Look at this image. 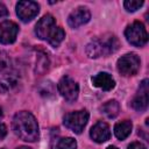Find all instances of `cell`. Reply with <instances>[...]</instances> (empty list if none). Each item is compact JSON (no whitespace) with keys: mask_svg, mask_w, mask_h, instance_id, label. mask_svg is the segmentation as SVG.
<instances>
[{"mask_svg":"<svg viewBox=\"0 0 149 149\" xmlns=\"http://www.w3.org/2000/svg\"><path fill=\"white\" fill-rule=\"evenodd\" d=\"M12 128L14 134L26 142H35L38 140L40 133L37 121L35 116L27 111H21L14 115Z\"/></svg>","mask_w":149,"mask_h":149,"instance_id":"6da1fadb","label":"cell"},{"mask_svg":"<svg viewBox=\"0 0 149 149\" xmlns=\"http://www.w3.org/2000/svg\"><path fill=\"white\" fill-rule=\"evenodd\" d=\"M35 34L40 40L47 41L51 47L56 48L65 37V31L56 24V20L51 14H45L35 26Z\"/></svg>","mask_w":149,"mask_h":149,"instance_id":"7a4b0ae2","label":"cell"},{"mask_svg":"<svg viewBox=\"0 0 149 149\" xmlns=\"http://www.w3.org/2000/svg\"><path fill=\"white\" fill-rule=\"evenodd\" d=\"M120 47L119 40L111 34L97 37L86 45V55L90 58H98L114 54Z\"/></svg>","mask_w":149,"mask_h":149,"instance_id":"3957f363","label":"cell"},{"mask_svg":"<svg viewBox=\"0 0 149 149\" xmlns=\"http://www.w3.org/2000/svg\"><path fill=\"white\" fill-rule=\"evenodd\" d=\"M19 72L13 68L9 56L0 50V92L13 88L19 81Z\"/></svg>","mask_w":149,"mask_h":149,"instance_id":"277c9868","label":"cell"},{"mask_svg":"<svg viewBox=\"0 0 149 149\" xmlns=\"http://www.w3.org/2000/svg\"><path fill=\"white\" fill-rule=\"evenodd\" d=\"M125 36L126 40L135 47H143L148 42V33L144 24L140 21L129 24L125 30Z\"/></svg>","mask_w":149,"mask_h":149,"instance_id":"5b68a950","label":"cell"},{"mask_svg":"<svg viewBox=\"0 0 149 149\" xmlns=\"http://www.w3.org/2000/svg\"><path fill=\"white\" fill-rule=\"evenodd\" d=\"M87 121H88V112L86 109H81V111H74L65 114L63 122L65 127L71 129L73 133L80 134L84 130Z\"/></svg>","mask_w":149,"mask_h":149,"instance_id":"8992f818","label":"cell"},{"mask_svg":"<svg viewBox=\"0 0 149 149\" xmlns=\"http://www.w3.org/2000/svg\"><path fill=\"white\" fill-rule=\"evenodd\" d=\"M116 69L122 76H134L140 70V58L136 54H126L118 59Z\"/></svg>","mask_w":149,"mask_h":149,"instance_id":"52a82bcc","label":"cell"},{"mask_svg":"<svg viewBox=\"0 0 149 149\" xmlns=\"http://www.w3.org/2000/svg\"><path fill=\"white\" fill-rule=\"evenodd\" d=\"M57 88L61 95L70 102L74 101L78 98V93H79L78 84L69 76H64L61 78V80L57 84Z\"/></svg>","mask_w":149,"mask_h":149,"instance_id":"ba28073f","label":"cell"},{"mask_svg":"<svg viewBox=\"0 0 149 149\" xmlns=\"http://www.w3.org/2000/svg\"><path fill=\"white\" fill-rule=\"evenodd\" d=\"M40 12V6L35 1H19L16 3V14L22 22L31 21Z\"/></svg>","mask_w":149,"mask_h":149,"instance_id":"9c48e42d","label":"cell"},{"mask_svg":"<svg viewBox=\"0 0 149 149\" xmlns=\"http://www.w3.org/2000/svg\"><path fill=\"white\" fill-rule=\"evenodd\" d=\"M19 27L13 21H3L0 23V43L12 44L15 42Z\"/></svg>","mask_w":149,"mask_h":149,"instance_id":"30bf717a","label":"cell"},{"mask_svg":"<svg viewBox=\"0 0 149 149\" xmlns=\"http://www.w3.org/2000/svg\"><path fill=\"white\" fill-rule=\"evenodd\" d=\"M148 79H143L139 86L137 93L132 100V107L139 112H143L148 107Z\"/></svg>","mask_w":149,"mask_h":149,"instance_id":"8fae6325","label":"cell"},{"mask_svg":"<svg viewBox=\"0 0 149 149\" xmlns=\"http://www.w3.org/2000/svg\"><path fill=\"white\" fill-rule=\"evenodd\" d=\"M91 19V13L86 7H78L68 16V23L71 28H78L87 23Z\"/></svg>","mask_w":149,"mask_h":149,"instance_id":"7c38bea8","label":"cell"},{"mask_svg":"<svg viewBox=\"0 0 149 149\" xmlns=\"http://www.w3.org/2000/svg\"><path fill=\"white\" fill-rule=\"evenodd\" d=\"M90 136L92 140L97 143H104L109 140L111 137V130L106 122L98 121L90 130Z\"/></svg>","mask_w":149,"mask_h":149,"instance_id":"4fadbf2b","label":"cell"},{"mask_svg":"<svg viewBox=\"0 0 149 149\" xmlns=\"http://www.w3.org/2000/svg\"><path fill=\"white\" fill-rule=\"evenodd\" d=\"M92 83L95 87H99L104 91H111L115 86V80L107 72H99L92 77Z\"/></svg>","mask_w":149,"mask_h":149,"instance_id":"5bb4252c","label":"cell"},{"mask_svg":"<svg viewBox=\"0 0 149 149\" xmlns=\"http://www.w3.org/2000/svg\"><path fill=\"white\" fill-rule=\"evenodd\" d=\"M132 128H133L132 122L129 120H123L114 126V134L119 140H125L132 133Z\"/></svg>","mask_w":149,"mask_h":149,"instance_id":"9a60e30c","label":"cell"},{"mask_svg":"<svg viewBox=\"0 0 149 149\" xmlns=\"http://www.w3.org/2000/svg\"><path fill=\"white\" fill-rule=\"evenodd\" d=\"M77 148V142L72 137H58L55 139L51 149H76Z\"/></svg>","mask_w":149,"mask_h":149,"instance_id":"2e32d148","label":"cell"},{"mask_svg":"<svg viewBox=\"0 0 149 149\" xmlns=\"http://www.w3.org/2000/svg\"><path fill=\"white\" fill-rule=\"evenodd\" d=\"M101 111L107 118L114 119L115 116H118V114L120 112V105L116 100H109L102 105Z\"/></svg>","mask_w":149,"mask_h":149,"instance_id":"e0dca14e","label":"cell"},{"mask_svg":"<svg viewBox=\"0 0 149 149\" xmlns=\"http://www.w3.org/2000/svg\"><path fill=\"white\" fill-rule=\"evenodd\" d=\"M143 3L144 2L142 0H126L123 2V7L126 8L127 12H135L140 7H142Z\"/></svg>","mask_w":149,"mask_h":149,"instance_id":"ac0fdd59","label":"cell"},{"mask_svg":"<svg viewBox=\"0 0 149 149\" xmlns=\"http://www.w3.org/2000/svg\"><path fill=\"white\" fill-rule=\"evenodd\" d=\"M128 149H147V147L141 143V142H132L129 146H128Z\"/></svg>","mask_w":149,"mask_h":149,"instance_id":"d6986e66","label":"cell"},{"mask_svg":"<svg viewBox=\"0 0 149 149\" xmlns=\"http://www.w3.org/2000/svg\"><path fill=\"white\" fill-rule=\"evenodd\" d=\"M8 15V10H7V7L3 5V3H0V19L1 17H5Z\"/></svg>","mask_w":149,"mask_h":149,"instance_id":"ffe728a7","label":"cell"},{"mask_svg":"<svg viewBox=\"0 0 149 149\" xmlns=\"http://www.w3.org/2000/svg\"><path fill=\"white\" fill-rule=\"evenodd\" d=\"M7 135V127L3 123H0V139H3Z\"/></svg>","mask_w":149,"mask_h":149,"instance_id":"44dd1931","label":"cell"},{"mask_svg":"<svg viewBox=\"0 0 149 149\" xmlns=\"http://www.w3.org/2000/svg\"><path fill=\"white\" fill-rule=\"evenodd\" d=\"M17 149H31V148H29V147H26V146H21V147H19Z\"/></svg>","mask_w":149,"mask_h":149,"instance_id":"7402d4cb","label":"cell"},{"mask_svg":"<svg viewBox=\"0 0 149 149\" xmlns=\"http://www.w3.org/2000/svg\"><path fill=\"white\" fill-rule=\"evenodd\" d=\"M106 149H118V148H116L115 146H108V147H107Z\"/></svg>","mask_w":149,"mask_h":149,"instance_id":"603a6c76","label":"cell"},{"mask_svg":"<svg viewBox=\"0 0 149 149\" xmlns=\"http://www.w3.org/2000/svg\"><path fill=\"white\" fill-rule=\"evenodd\" d=\"M1 118H2V108L0 107V119H1Z\"/></svg>","mask_w":149,"mask_h":149,"instance_id":"cb8c5ba5","label":"cell"}]
</instances>
